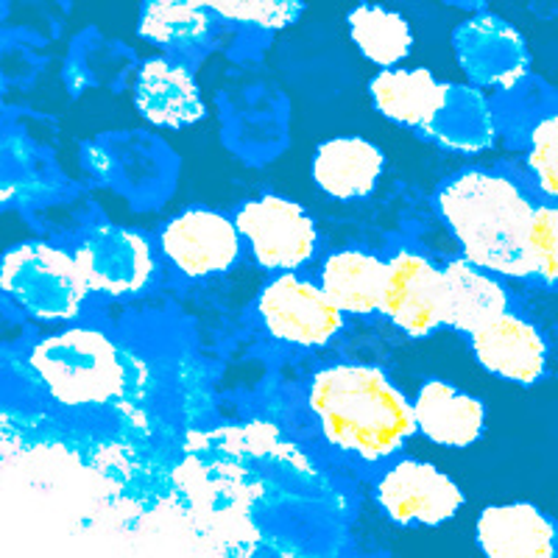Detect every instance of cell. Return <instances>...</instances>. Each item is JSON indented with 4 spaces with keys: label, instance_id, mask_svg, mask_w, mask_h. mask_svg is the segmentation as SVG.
<instances>
[{
    "label": "cell",
    "instance_id": "44dd1931",
    "mask_svg": "<svg viewBox=\"0 0 558 558\" xmlns=\"http://www.w3.org/2000/svg\"><path fill=\"white\" fill-rule=\"evenodd\" d=\"M347 32L357 53L380 70L405 62L416 45L405 14L383 3H357L347 14Z\"/></svg>",
    "mask_w": 558,
    "mask_h": 558
},
{
    "label": "cell",
    "instance_id": "4fadbf2b",
    "mask_svg": "<svg viewBox=\"0 0 558 558\" xmlns=\"http://www.w3.org/2000/svg\"><path fill=\"white\" fill-rule=\"evenodd\" d=\"M411 411L416 436L441 450H472L486 436V402L445 377H427L411 397Z\"/></svg>",
    "mask_w": 558,
    "mask_h": 558
},
{
    "label": "cell",
    "instance_id": "8fae6325",
    "mask_svg": "<svg viewBox=\"0 0 558 558\" xmlns=\"http://www.w3.org/2000/svg\"><path fill=\"white\" fill-rule=\"evenodd\" d=\"M441 263L413 246L386 257L380 316L411 341H425L441 330Z\"/></svg>",
    "mask_w": 558,
    "mask_h": 558
},
{
    "label": "cell",
    "instance_id": "cb8c5ba5",
    "mask_svg": "<svg viewBox=\"0 0 558 558\" xmlns=\"http://www.w3.org/2000/svg\"><path fill=\"white\" fill-rule=\"evenodd\" d=\"M525 168L545 202L558 198V114L545 112L525 134Z\"/></svg>",
    "mask_w": 558,
    "mask_h": 558
},
{
    "label": "cell",
    "instance_id": "ba28073f",
    "mask_svg": "<svg viewBox=\"0 0 558 558\" xmlns=\"http://www.w3.org/2000/svg\"><path fill=\"white\" fill-rule=\"evenodd\" d=\"M73 257L89 293L129 299L148 291L159 271L157 246L140 229L123 223H93L73 246Z\"/></svg>",
    "mask_w": 558,
    "mask_h": 558
},
{
    "label": "cell",
    "instance_id": "2e32d148",
    "mask_svg": "<svg viewBox=\"0 0 558 558\" xmlns=\"http://www.w3.org/2000/svg\"><path fill=\"white\" fill-rule=\"evenodd\" d=\"M386 173V151L363 134H336L313 148L311 179L332 202L352 204L375 196Z\"/></svg>",
    "mask_w": 558,
    "mask_h": 558
},
{
    "label": "cell",
    "instance_id": "5b68a950",
    "mask_svg": "<svg viewBox=\"0 0 558 558\" xmlns=\"http://www.w3.org/2000/svg\"><path fill=\"white\" fill-rule=\"evenodd\" d=\"M232 221L243 248L268 274L302 271L322 252V229L311 209L279 193H260L241 202Z\"/></svg>",
    "mask_w": 558,
    "mask_h": 558
},
{
    "label": "cell",
    "instance_id": "7402d4cb",
    "mask_svg": "<svg viewBox=\"0 0 558 558\" xmlns=\"http://www.w3.org/2000/svg\"><path fill=\"white\" fill-rule=\"evenodd\" d=\"M137 34L166 51H196L213 34L204 0H143Z\"/></svg>",
    "mask_w": 558,
    "mask_h": 558
},
{
    "label": "cell",
    "instance_id": "ac0fdd59",
    "mask_svg": "<svg viewBox=\"0 0 558 558\" xmlns=\"http://www.w3.org/2000/svg\"><path fill=\"white\" fill-rule=\"evenodd\" d=\"M441 330L470 336L488 318L511 311V291L506 279L475 266L466 257L441 263Z\"/></svg>",
    "mask_w": 558,
    "mask_h": 558
},
{
    "label": "cell",
    "instance_id": "7a4b0ae2",
    "mask_svg": "<svg viewBox=\"0 0 558 558\" xmlns=\"http://www.w3.org/2000/svg\"><path fill=\"white\" fill-rule=\"evenodd\" d=\"M433 204L461 257L502 279H533L527 238L536 196L520 179L497 168H461Z\"/></svg>",
    "mask_w": 558,
    "mask_h": 558
},
{
    "label": "cell",
    "instance_id": "30bf717a",
    "mask_svg": "<svg viewBox=\"0 0 558 558\" xmlns=\"http://www.w3.org/2000/svg\"><path fill=\"white\" fill-rule=\"evenodd\" d=\"M157 252L179 277H223L241 263L243 241L232 216L213 207H184L157 232Z\"/></svg>",
    "mask_w": 558,
    "mask_h": 558
},
{
    "label": "cell",
    "instance_id": "d4e9b609",
    "mask_svg": "<svg viewBox=\"0 0 558 558\" xmlns=\"http://www.w3.org/2000/svg\"><path fill=\"white\" fill-rule=\"evenodd\" d=\"M531 260L533 279H539L542 286L556 288L558 282V209L553 202L539 198L533 207L531 221Z\"/></svg>",
    "mask_w": 558,
    "mask_h": 558
},
{
    "label": "cell",
    "instance_id": "e0dca14e",
    "mask_svg": "<svg viewBox=\"0 0 558 558\" xmlns=\"http://www.w3.org/2000/svg\"><path fill=\"white\" fill-rule=\"evenodd\" d=\"M418 132L445 151L477 157L497 146L500 121L488 93L466 82H447L445 98Z\"/></svg>",
    "mask_w": 558,
    "mask_h": 558
},
{
    "label": "cell",
    "instance_id": "9c48e42d",
    "mask_svg": "<svg viewBox=\"0 0 558 558\" xmlns=\"http://www.w3.org/2000/svg\"><path fill=\"white\" fill-rule=\"evenodd\" d=\"M452 53L466 84L483 93L508 96L531 76V45L525 34L500 14L472 12L452 32Z\"/></svg>",
    "mask_w": 558,
    "mask_h": 558
},
{
    "label": "cell",
    "instance_id": "7c38bea8",
    "mask_svg": "<svg viewBox=\"0 0 558 558\" xmlns=\"http://www.w3.org/2000/svg\"><path fill=\"white\" fill-rule=\"evenodd\" d=\"M472 361L517 388L539 386L550 372V343L536 322L514 311L488 318L466 336Z\"/></svg>",
    "mask_w": 558,
    "mask_h": 558
},
{
    "label": "cell",
    "instance_id": "9a60e30c",
    "mask_svg": "<svg viewBox=\"0 0 558 558\" xmlns=\"http://www.w3.org/2000/svg\"><path fill=\"white\" fill-rule=\"evenodd\" d=\"M475 545L486 558H556L558 527L531 500L488 502L475 517Z\"/></svg>",
    "mask_w": 558,
    "mask_h": 558
},
{
    "label": "cell",
    "instance_id": "8992f818",
    "mask_svg": "<svg viewBox=\"0 0 558 558\" xmlns=\"http://www.w3.org/2000/svg\"><path fill=\"white\" fill-rule=\"evenodd\" d=\"M375 506L397 527H441L466 508L461 483L438 463L393 456L375 477Z\"/></svg>",
    "mask_w": 558,
    "mask_h": 558
},
{
    "label": "cell",
    "instance_id": "52a82bcc",
    "mask_svg": "<svg viewBox=\"0 0 558 558\" xmlns=\"http://www.w3.org/2000/svg\"><path fill=\"white\" fill-rule=\"evenodd\" d=\"M257 318L271 341L293 349L330 347L347 324L318 279L302 271L271 274L257 296Z\"/></svg>",
    "mask_w": 558,
    "mask_h": 558
},
{
    "label": "cell",
    "instance_id": "ffe728a7",
    "mask_svg": "<svg viewBox=\"0 0 558 558\" xmlns=\"http://www.w3.org/2000/svg\"><path fill=\"white\" fill-rule=\"evenodd\" d=\"M368 101L380 118L400 129L418 132L430 121L441 98H445L447 82L436 78L427 68H383L368 82Z\"/></svg>",
    "mask_w": 558,
    "mask_h": 558
},
{
    "label": "cell",
    "instance_id": "6da1fadb",
    "mask_svg": "<svg viewBox=\"0 0 558 558\" xmlns=\"http://www.w3.org/2000/svg\"><path fill=\"white\" fill-rule=\"evenodd\" d=\"M307 413L332 450L366 466L391 461L416 436L411 397L377 363L318 368L307 383Z\"/></svg>",
    "mask_w": 558,
    "mask_h": 558
},
{
    "label": "cell",
    "instance_id": "3957f363",
    "mask_svg": "<svg viewBox=\"0 0 558 558\" xmlns=\"http://www.w3.org/2000/svg\"><path fill=\"white\" fill-rule=\"evenodd\" d=\"M34 375L62 408H101L126 388V363L109 332L93 324H68L43 338L28 355Z\"/></svg>",
    "mask_w": 558,
    "mask_h": 558
},
{
    "label": "cell",
    "instance_id": "5bb4252c",
    "mask_svg": "<svg viewBox=\"0 0 558 558\" xmlns=\"http://www.w3.org/2000/svg\"><path fill=\"white\" fill-rule=\"evenodd\" d=\"M132 101L143 121L168 132H182L207 118V101L193 70L171 57H151L140 64Z\"/></svg>",
    "mask_w": 558,
    "mask_h": 558
},
{
    "label": "cell",
    "instance_id": "277c9868",
    "mask_svg": "<svg viewBox=\"0 0 558 558\" xmlns=\"http://www.w3.org/2000/svg\"><path fill=\"white\" fill-rule=\"evenodd\" d=\"M0 291L45 324H73L93 296L73 252L51 241H23L3 252Z\"/></svg>",
    "mask_w": 558,
    "mask_h": 558
},
{
    "label": "cell",
    "instance_id": "d6986e66",
    "mask_svg": "<svg viewBox=\"0 0 558 558\" xmlns=\"http://www.w3.org/2000/svg\"><path fill=\"white\" fill-rule=\"evenodd\" d=\"M316 279L343 316H377L386 282V257L366 248H336L322 260Z\"/></svg>",
    "mask_w": 558,
    "mask_h": 558
},
{
    "label": "cell",
    "instance_id": "484cf974",
    "mask_svg": "<svg viewBox=\"0 0 558 558\" xmlns=\"http://www.w3.org/2000/svg\"><path fill=\"white\" fill-rule=\"evenodd\" d=\"M438 3H447V7L463 9V12H483L488 0H438Z\"/></svg>",
    "mask_w": 558,
    "mask_h": 558
},
{
    "label": "cell",
    "instance_id": "603a6c76",
    "mask_svg": "<svg viewBox=\"0 0 558 558\" xmlns=\"http://www.w3.org/2000/svg\"><path fill=\"white\" fill-rule=\"evenodd\" d=\"M209 14L257 32H286L305 14V0H204Z\"/></svg>",
    "mask_w": 558,
    "mask_h": 558
}]
</instances>
